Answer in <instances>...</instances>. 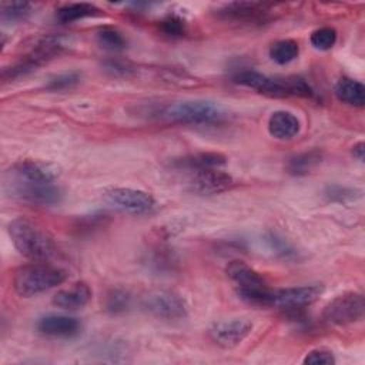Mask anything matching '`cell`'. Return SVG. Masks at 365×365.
Returning <instances> with one entry per match:
<instances>
[{
    "instance_id": "7402d4cb",
    "label": "cell",
    "mask_w": 365,
    "mask_h": 365,
    "mask_svg": "<svg viewBox=\"0 0 365 365\" xmlns=\"http://www.w3.org/2000/svg\"><path fill=\"white\" fill-rule=\"evenodd\" d=\"M299 54V46L295 40L284 38L275 41L269 47V57L278 64H288L294 61Z\"/></svg>"
},
{
    "instance_id": "cb8c5ba5",
    "label": "cell",
    "mask_w": 365,
    "mask_h": 365,
    "mask_svg": "<svg viewBox=\"0 0 365 365\" xmlns=\"http://www.w3.org/2000/svg\"><path fill=\"white\" fill-rule=\"evenodd\" d=\"M309 40H311V44L314 48L322 50V51L329 50L336 43V30L329 26L319 27L312 31Z\"/></svg>"
},
{
    "instance_id": "7a4b0ae2",
    "label": "cell",
    "mask_w": 365,
    "mask_h": 365,
    "mask_svg": "<svg viewBox=\"0 0 365 365\" xmlns=\"http://www.w3.org/2000/svg\"><path fill=\"white\" fill-rule=\"evenodd\" d=\"M67 279V271L46 261L20 267L13 277V288L21 298H31L56 288Z\"/></svg>"
},
{
    "instance_id": "5b68a950",
    "label": "cell",
    "mask_w": 365,
    "mask_h": 365,
    "mask_svg": "<svg viewBox=\"0 0 365 365\" xmlns=\"http://www.w3.org/2000/svg\"><path fill=\"white\" fill-rule=\"evenodd\" d=\"M4 190L29 204L34 205H56L61 201V191L54 182H31L20 181L7 177L4 181Z\"/></svg>"
},
{
    "instance_id": "4316f807",
    "label": "cell",
    "mask_w": 365,
    "mask_h": 365,
    "mask_svg": "<svg viewBox=\"0 0 365 365\" xmlns=\"http://www.w3.org/2000/svg\"><path fill=\"white\" fill-rule=\"evenodd\" d=\"M78 81H80V74L77 71H70V73H63L53 77L46 87L51 91H63L67 88H73Z\"/></svg>"
},
{
    "instance_id": "4fadbf2b",
    "label": "cell",
    "mask_w": 365,
    "mask_h": 365,
    "mask_svg": "<svg viewBox=\"0 0 365 365\" xmlns=\"http://www.w3.org/2000/svg\"><path fill=\"white\" fill-rule=\"evenodd\" d=\"M36 328L40 334L53 338H68L78 334L81 324L77 318L63 314H48L41 317Z\"/></svg>"
},
{
    "instance_id": "603a6c76",
    "label": "cell",
    "mask_w": 365,
    "mask_h": 365,
    "mask_svg": "<svg viewBox=\"0 0 365 365\" xmlns=\"http://www.w3.org/2000/svg\"><path fill=\"white\" fill-rule=\"evenodd\" d=\"M97 40L103 48L110 51H120L127 44V40L124 38V36L113 27L100 29L97 33Z\"/></svg>"
},
{
    "instance_id": "6da1fadb",
    "label": "cell",
    "mask_w": 365,
    "mask_h": 365,
    "mask_svg": "<svg viewBox=\"0 0 365 365\" xmlns=\"http://www.w3.org/2000/svg\"><path fill=\"white\" fill-rule=\"evenodd\" d=\"M7 231L14 248L31 261H47L56 254L53 238L27 218L19 217L11 220Z\"/></svg>"
},
{
    "instance_id": "52a82bcc",
    "label": "cell",
    "mask_w": 365,
    "mask_h": 365,
    "mask_svg": "<svg viewBox=\"0 0 365 365\" xmlns=\"http://www.w3.org/2000/svg\"><path fill=\"white\" fill-rule=\"evenodd\" d=\"M143 308L160 319H182L188 315L185 299L170 289H153L143 298Z\"/></svg>"
},
{
    "instance_id": "4dcf8cb0",
    "label": "cell",
    "mask_w": 365,
    "mask_h": 365,
    "mask_svg": "<svg viewBox=\"0 0 365 365\" xmlns=\"http://www.w3.org/2000/svg\"><path fill=\"white\" fill-rule=\"evenodd\" d=\"M325 194H327V197H329L331 200L339 201V202L345 201L346 198H348V200H354V198H355V194H354L352 190H348V188L339 187V185L328 187V190H327Z\"/></svg>"
},
{
    "instance_id": "f546056e",
    "label": "cell",
    "mask_w": 365,
    "mask_h": 365,
    "mask_svg": "<svg viewBox=\"0 0 365 365\" xmlns=\"http://www.w3.org/2000/svg\"><path fill=\"white\" fill-rule=\"evenodd\" d=\"M161 30L171 37H180L185 33V21L177 14H168L161 21Z\"/></svg>"
},
{
    "instance_id": "2e32d148",
    "label": "cell",
    "mask_w": 365,
    "mask_h": 365,
    "mask_svg": "<svg viewBox=\"0 0 365 365\" xmlns=\"http://www.w3.org/2000/svg\"><path fill=\"white\" fill-rule=\"evenodd\" d=\"M225 272L228 278L235 284L237 289H248L267 285L265 279L254 268H251L241 259L230 261L225 268Z\"/></svg>"
},
{
    "instance_id": "9c48e42d",
    "label": "cell",
    "mask_w": 365,
    "mask_h": 365,
    "mask_svg": "<svg viewBox=\"0 0 365 365\" xmlns=\"http://www.w3.org/2000/svg\"><path fill=\"white\" fill-rule=\"evenodd\" d=\"M252 331V322L247 318H231L215 322L210 328V338L221 348L238 346Z\"/></svg>"
},
{
    "instance_id": "d6986e66",
    "label": "cell",
    "mask_w": 365,
    "mask_h": 365,
    "mask_svg": "<svg viewBox=\"0 0 365 365\" xmlns=\"http://www.w3.org/2000/svg\"><path fill=\"white\" fill-rule=\"evenodd\" d=\"M225 157L220 153H197L178 160L177 165L191 171H198L207 168H220L225 164Z\"/></svg>"
},
{
    "instance_id": "44dd1931",
    "label": "cell",
    "mask_w": 365,
    "mask_h": 365,
    "mask_svg": "<svg viewBox=\"0 0 365 365\" xmlns=\"http://www.w3.org/2000/svg\"><path fill=\"white\" fill-rule=\"evenodd\" d=\"M322 160V153L319 150H311L301 153L292 158H289L287 164V170L292 175H305L312 168H315Z\"/></svg>"
},
{
    "instance_id": "d6a6232c",
    "label": "cell",
    "mask_w": 365,
    "mask_h": 365,
    "mask_svg": "<svg viewBox=\"0 0 365 365\" xmlns=\"http://www.w3.org/2000/svg\"><path fill=\"white\" fill-rule=\"evenodd\" d=\"M364 153H365V144L362 141L356 143L354 147H352V154L355 158H358L359 161H364Z\"/></svg>"
},
{
    "instance_id": "7c38bea8",
    "label": "cell",
    "mask_w": 365,
    "mask_h": 365,
    "mask_svg": "<svg viewBox=\"0 0 365 365\" xmlns=\"http://www.w3.org/2000/svg\"><path fill=\"white\" fill-rule=\"evenodd\" d=\"M7 177L31 182H54L57 173L56 168L46 163L36 160H21L9 170Z\"/></svg>"
},
{
    "instance_id": "5bb4252c",
    "label": "cell",
    "mask_w": 365,
    "mask_h": 365,
    "mask_svg": "<svg viewBox=\"0 0 365 365\" xmlns=\"http://www.w3.org/2000/svg\"><path fill=\"white\" fill-rule=\"evenodd\" d=\"M93 297V291L88 287V284L78 281L74 282L71 287L60 289L54 294L51 302L57 308L67 309V311H74L86 307Z\"/></svg>"
},
{
    "instance_id": "f1b7e54d",
    "label": "cell",
    "mask_w": 365,
    "mask_h": 365,
    "mask_svg": "<svg viewBox=\"0 0 365 365\" xmlns=\"http://www.w3.org/2000/svg\"><path fill=\"white\" fill-rule=\"evenodd\" d=\"M302 362L309 365H332L335 364V356L327 348H314L304 356Z\"/></svg>"
},
{
    "instance_id": "8992f818",
    "label": "cell",
    "mask_w": 365,
    "mask_h": 365,
    "mask_svg": "<svg viewBox=\"0 0 365 365\" xmlns=\"http://www.w3.org/2000/svg\"><path fill=\"white\" fill-rule=\"evenodd\" d=\"M365 299L361 292L349 291L331 299L322 312L324 319L331 325H349L364 318Z\"/></svg>"
},
{
    "instance_id": "1f68e13d",
    "label": "cell",
    "mask_w": 365,
    "mask_h": 365,
    "mask_svg": "<svg viewBox=\"0 0 365 365\" xmlns=\"http://www.w3.org/2000/svg\"><path fill=\"white\" fill-rule=\"evenodd\" d=\"M268 242H269L271 247H272L278 254H281L282 257H291V255L295 254V251H294L284 240L278 238L277 235H271V237L268 238Z\"/></svg>"
},
{
    "instance_id": "ac0fdd59",
    "label": "cell",
    "mask_w": 365,
    "mask_h": 365,
    "mask_svg": "<svg viewBox=\"0 0 365 365\" xmlns=\"http://www.w3.org/2000/svg\"><path fill=\"white\" fill-rule=\"evenodd\" d=\"M336 98L352 107H362L365 103V87L354 78H341L334 88Z\"/></svg>"
},
{
    "instance_id": "30bf717a",
    "label": "cell",
    "mask_w": 365,
    "mask_h": 365,
    "mask_svg": "<svg viewBox=\"0 0 365 365\" xmlns=\"http://www.w3.org/2000/svg\"><path fill=\"white\" fill-rule=\"evenodd\" d=\"M235 185V180L231 174L220 168H207L194 171V175L190 181V188L200 195H212L220 194L227 190H231Z\"/></svg>"
},
{
    "instance_id": "d4e9b609",
    "label": "cell",
    "mask_w": 365,
    "mask_h": 365,
    "mask_svg": "<svg viewBox=\"0 0 365 365\" xmlns=\"http://www.w3.org/2000/svg\"><path fill=\"white\" fill-rule=\"evenodd\" d=\"M0 10L4 20L17 21L26 19L30 14V4L26 1H4L0 4Z\"/></svg>"
},
{
    "instance_id": "e0dca14e",
    "label": "cell",
    "mask_w": 365,
    "mask_h": 365,
    "mask_svg": "<svg viewBox=\"0 0 365 365\" xmlns=\"http://www.w3.org/2000/svg\"><path fill=\"white\" fill-rule=\"evenodd\" d=\"M301 130L298 117L289 111L279 110L271 114L268 120V131L274 138L289 140L294 138Z\"/></svg>"
},
{
    "instance_id": "277c9868",
    "label": "cell",
    "mask_w": 365,
    "mask_h": 365,
    "mask_svg": "<svg viewBox=\"0 0 365 365\" xmlns=\"http://www.w3.org/2000/svg\"><path fill=\"white\" fill-rule=\"evenodd\" d=\"M103 198L115 210L131 215H148L157 208V201L150 192L130 187L107 188Z\"/></svg>"
},
{
    "instance_id": "484cf974",
    "label": "cell",
    "mask_w": 365,
    "mask_h": 365,
    "mask_svg": "<svg viewBox=\"0 0 365 365\" xmlns=\"http://www.w3.org/2000/svg\"><path fill=\"white\" fill-rule=\"evenodd\" d=\"M130 307V295L123 289H113L106 298V311L111 314L124 312Z\"/></svg>"
},
{
    "instance_id": "8fae6325",
    "label": "cell",
    "mask_w": 365,
    "mask_h": 365,
    "mask_svg": "<svg viewBox=\"0 0 365 365\" xmlns=\"http://www.w3.org/2000/svg\"><path fill=\"white\" fill-rule=\"evenodd\" d=\"M234 80L238 84L252 88L257 93L268 96V97H275V98L289 97L287 80L281 81L278 78L268 77V76L261 74L254 70H242L234 76Z\"/></svg>"
},
{
    "instance_id": "9a60e30c",
    "label": "cell",
    "mask_w": 365,
    "mask_h": 365,
    "mask_svg": "<svg viewBox=\"0 0 365 365\" xmlns=\"http://www.w3.org/2000/svg\"><path fill=\"white\" fill-rule=\"evenodd\" d=\"M218 14L225 20L234 21H264L268 16V10L261 3L235 1L224 6L218 10Z\"/></svg>"
},
{
    "instance_id": "83f0119b",
    "label": "cell",
    "mask_w": 365,
    "mask_h": 365,
    "mask_svg": "<svg viewBox=\"0 0 365 365\" xmlns=\"http://www.w3.org/2000/svg\"><path fill=\"white\" fill-rule=\"evenodd\" d=\"M103 70L113 76V77H131L134 74V67L127 63V61H123V60H106L103 63Z\"/></svg>"
},
{
    "instance_id": "ffe728a7",
    "label": "cell",
    "mask_w": 365,
    "mask_h": 365,
    "mask_svg": "<svg viewBox=\"0 0 365 365\" xmlns=\"http://www.w3.org/2000/svg\"><path fill=\"white\" fill-rule=\"evenodd\" d=\"M100 14V9L90 3H70L61 6L56 16L61 23H73L86 17H94Z\"/></svg>"
},
{
    "instance_id": "ba28073f",
    "label": "cell",
    "mask_w": 365,
    "mask_h": 365,
    "mask_svg": "<svg viewBox=\"0 0 365 365\" xmlns=\"http://www.w3.org/2000/svg\"><path fill=\"white\" fill-rule=\"evenodd\" d=\"M324 288L318 284L272 289L269 308H279L284 311H297L314 304L322 294Z\"/></svg>"
},
{
    "instance_id": "3957f363",
    "label": "cell",
    "mask_w": 365,
    "mask_h": 365,
    "mask_svg": "<svg viewBox=\"0 0 365 365\" xmlns=\"http://www.w3.org/2000/svg\"><path fill=\"white\" fill-rule=\"evenodd\" d=\"M161 115L178 124L205 125L220 123L225 117V111L208 100H185L167 106Z\"/></svg>"
}]
</instances>
